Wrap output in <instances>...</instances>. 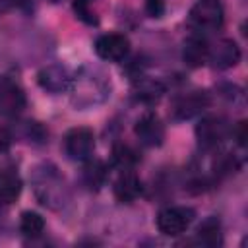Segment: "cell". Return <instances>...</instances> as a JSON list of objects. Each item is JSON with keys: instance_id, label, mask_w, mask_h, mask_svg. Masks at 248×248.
Masks as SVG:
<instances>
[{"instance_id": "6da1fadb", "label": "cell", "mask_w": 248, "mask_h": 248, "mask_svg": "<svg viewBox=\"0 0 248 248\" xmlns=\"http://www.w3.org/2000/svg\"><path fill=\"white\" fill-rule=\"evenodd\" d=\"M194 219V211L188 207H167L157 215V229L167 236L182 234Z\"/></svg>"}, {"instance_id": "7a4b0ae2", "label": "cell", "mask_w": 248, "mask_h": 248, "mask_svg": "<svg viewBox=\"0 0 248 248\" xmlns=\"http://www.w3.org/2000/svg\"><path fill=\"white\" fill-rule=\"evenodd\" d=\"M93 147H95V136L89 128H83V126L72 128L64 138V149L76 161L89 159L93 153Z\"/></svg>"}, {"instance_id": "3957f363", "label": "cell", "mask_w": 248, "mask_h": 248, "mask_svg": "<svg viewBox=\"0 0 248 248\" xmlns=\"http://www.w3.org/2000/svg\"><path fill=\"white\" fill-rule=\"evenodd\" d=\"M190 21L203 31H213L223 25V8L217 0H200L190 10Z\"/></svg>"}, {"instance_id": "277c9868", "label": "cell", "mask_w": 248, "mask_h": 248, "mask_svg": "<svg viewBox=\"0 0 248 248\" xmlns=\"http://www.w3.org/2000/svg\"><path fill=\"white\" fill-rule=\"evenodd\" d=\"M130 50V41L120 33H107L95 41V52L108 62H120Z\"/></svg>"}, {"instance_id": "5b68a950", "label": "cell", "mask_w": 248, "mask_h": 248, "mask_svg": "<svg viewBox=\"0 0 248 248\" xmlns=\"http://www.w3.org/2000/svg\"><path fill=\"white\" fill-rule=\"evenodd\" d=\"M209 105V97L205 91H190L174 99L172 103V116L176 120H188L200 114Z\"/></svg>"}, {"instance_id": "8992f818", "label": "cell", "mask_w": 248, "mask_h": 248, "mask_svg": "<svg viewBox=\"0 0 248 248\" xmlns=\"http://www.w3.org/2000/svg\"><path fill=\"white\" fill-rule=\"evenodd\" d=\"M225 136H227V124L221 118H217V116H205L196 126L198 143L202 147H205V149L215 147L217 143H221V140Z\"/></svg>"}, {"instance_id": "52a82bcc", "label": "cell", "mask_w": 248, "mask_h": 248, "mask_svg": "<svg viewBox=\"0 0 248 248\" xmlns=\"http://www.w3.org/2000/svg\"><path fill=\"white\" fill-rule=\"evenodd\" d=\"M207 60L213 62V66L219 68V70L232 68L240 60V48L232 39H221L213 46H209Z\"/></svg>"}, {"instance_id": "ba28073f", "label": "cell", "mask_w": 248, "mask_h": 248, "mask_svg": "<svg viewBox=\"0 0 248 248\" xmlns=\"http://www.w3.org/2000/svg\"><path fill=\"white\" fill-rule=\"evenodd\" d=\"M138 140L147 145V147H157L163 143L165 140V128L161 124V120L155 116V114H145L138 120L136 128H134Z\"/></svg>"}, {"instance_id": "9c48e42d", "label": "cell", "mask_w": 248, "mask_h": 248, "mask_svg": "<svg viewBox=\"0 0 248 248\" xmlns=\"http://www.w3.org/2000/svg\"><path fill=\"white\" fill-rule=\"evenodd\" d=\"M207 54H209V45L200 33H192L186 37L184 48H182V58L190 68L203 66L207 62Z\"/></svg>"}, {"instance_id": "30bf717a", "label": "cell", "mask_w": 248, "mask_h": 248, "mask_svg": "<svg viewBox=\"0 0 248 248\" xmlns=\"http://www.w3.org/2000/svg\"><path fill=\"white\" fill-rule=\"evenodd\" d=\"M114 198L122 203H132L140 194H141V182L140 178L132 172V170H124L118 174V178L114 180L112 186Z\"/></svg>"}, {"instance_id": "8fae6325", "label": "cell", "mask_w": 248, "mask_h": 248, "mask_svg": "<svg viewBox=\"0 0 248 248\" xmlns=\"http://www.w3.org/2000/svg\"><path fill=\"white\" fill-rule=\"evenodd\" d=\"M39 83L46 91L60 93V91H66L70 87L72 78L68 76V72L64 68H60V66H48V68H43L39 72Z\"/></svg>"}, {"instance_id": "7c38bea8", "label": "cell", "mask_w": 248, "mask_h": 248, "mask_svg": "<svg viewBox=\"0 0 248 248\" xmlns=\"http://www.w3.org/2000/svg\"><path fill=\"white\" fill-rule=\"evenodd\" d=\"M198 240L207 246V248H215L223 242V234H221V223L217 217H207L200 229H198Z\"/></svg>"}, {"instance_id": "4fadbf2b", "label": "cell", "mask_w": 248, "mask_h": 248, "mask_svg": "<svg viewBox=\"0 0 248 248\" xmlns=\"http://www.w3.org/2000/svg\"><path fill=\"white\" fill-rule=\"evenodd\" d=\"M23 105V95L21 91L12 85L6 79H0V110L6 112H17Z\"/></svg>"}, {"instance_id": "5bb4252c", "label": "cell", "mask_w": 248, "mask_h": 248, "mask_svg": "<svg viewBox=\"0 0 248 248\" xmlns=\"http://www.w3.org/2000/svg\"><path fill=\"white\" fill-rule=\"evenodd\" d=\"M21 194V180L16 174H2L0 176V203L8 205L14 203Z\"/></svg>"}, {"instance_id": "9a60e30c", "label": "cell", "mask_w": 248, "mask_h": 248, "mask_svg": "<svg viewBox=\"0 0 248 248\" xmlns=\"http://www.w3.org/2000/svg\"><path fill=\"white\" fill-rule=\"evenodd\" d=\"M19 231L31 238L41 236V232L45 231V219L37 211H23L19 217Z\"/></svg>"}, {"instance_id": "2e32d148", "label": "cell", "mask_w": 248, "mask_h": 248, "mask_svg": "<svg viewBox=\"0 0 248 248\" xmlns=\"http://www.w3.org/2000/svg\"><path fill=\"white\" fill-rule=\"evenodd\" d=\"M163 93H165L163 83H159L155 79H141L136 85V97L143 103H155Z\"/></svg>"}, {"instance_id": "e0dca14e", "label": "cell", "mask_w": 248, "mask_h": 248, "mask_svg": "<svg viewBox=\"0 0 248 248\" xmlns=\"http://www.w3.org/2000/svg\"><path fill=\"white\" fill-rule=\"evenodd\" d=\"M112 155H114V161H116L120 167H124V169L132 167V165L138 161V155H136L134 149L128 147V145H116L114 151H112Z\"/></svg>"}, {"instance_id": "ac0fdd59", "label": "cell", "mask_w": 248, "mask_h": 248, "mask_svg": "<svg viewBox=\"0 0 248 248\" xmlns=\"http://www.w3.org/2000/svg\"><path fill=\"white\" fill-rule=\"evenodd\" d=\"M103 178H105V167H103V163H99V161H93V163H89L87 167H85V180H87V184L93 188H97L101 182H103Z\"/></svg>"}, {"instance_id": "d6986e66", "label": "cell", "mask_w": 248, "mask_h": 248, "mask_svg": "<svg viewBox=\"0 0 248 248\" xmlns=\"http://www.w3.org/2000/svg\"><path fill=\"white\" fill-rule=\"evenodd\" d=\"M74 10L78 14L79 19H83L85 23H97V17L91 10V0H76L74 2Z\"/></svg>"}, {"instance_id": "ffe728a7", "label": "cell", "mask_w": 248, "mask_h": 248, "mask_svg": "<svg viewBox=\"0 0 248 248\" xmlns=\"http://www.w3.org/2000/svg\"><path fill=\"white\" fill-rule=\"evenodd\" d=\"M145 10L151 17H161L165 12V0H145Z\"/></svg>"}, {"instance_id": "44dd1931", "label": "cell", "mask_w": 248, "mask_h": 248, "mask_svg": "<svg viewBox=\"0 0 248 248\" xmlns=\"http://www.w3.org/2000/svg\"><path fill=\"white\" fill-rule=\"evenodd\" d=\"M10 143H12L10 132H8L4 126H0V151H6V149L10 147Z\"/></svg>"}, {"instance_id": "7402d4cb", "label": "cell", "mask_w": 248, "mask_h": 248, "mask_svg": "<svg viewBox=\"0 0 248 248\" xmlns=\"http://www.w3.org/2000/svg\"><path fill=\"white\" fill-rule=\"evenodd\" d=\"M236 141H238V145H244V143H246V122H238V128H236Z\"/></svg>"}, {"instance_id": "603a6c76", "label": "cell", "mask_w": 248, "mask_h": 248, "mask_svg": "<svg viewBox=\"0 0 248 248\" xmlns=\"http://www.w3.org/2000/svg\"><path fill=\"white\" fill-rule=\"evenodd\" d=\"M52 2H58V0H52Z\"/></svg>"}]
</instances>
